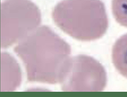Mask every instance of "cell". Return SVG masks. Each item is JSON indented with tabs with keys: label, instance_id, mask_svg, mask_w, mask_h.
<instances>
[{
	"label": "cell",
	"instance_id": "1",
	"mask_svg": "<svg viewBox=\"0 0 127 97\" xmlns=\"http://www.w3.org/2000/svg\"><path fill=\"white\" fill-rule=\"evenodd\" d=\"M52 16L60 28L79 41L98 39L108 27L106 9L100 0H64L55 6Z\"/></svg>",
	"mask_w": 127,
	"mask_h": 97
},
{
	"label": "cell",
	"instance_id": "3",
	"mask_svg": "<svg viewBox=\"0 0 127 97\" xmlns=\"http://www.w3.org/2000/svg\"><path fill=\"white\" fill-rule=\"evenodd\" d=\"M67 89L72 92H101L106 86L103 67L91 57L79 55L71 58Z\"/></svg>",
	"mask_w": 127,
	"mask_h": 97
},
{
	"label": "cell",
	"instance_id": "4",
	"mask_svg": "<svg viewBox=\"0 0 127 97\" xmlns=\"http://www.w3.org/2000/svg\"><path fill=\"white\" fill-rule=\"evenodd\" d=\"M112 58L117 70L127 78V34L122 36L114 44Z\"/></svg>",
	"mask_w": 127,
	"mask_h": 97
},
{
	"label": "cell",
	"instance_id": "2",
	"mask_svg": "<svg viewBox=\"0 0 127 97\" xmlns=\"http://www.w3.org/2000/svg\"><path fill=\"white\" fill-rule=\"evenodd\" d=\"M2 45L7 46L34 29L41 21L40 11L30 0H5L1 4Z\"/></svg>",
	"mask_w": 127,
	"mask_h": 97
},
{
	"label": "cell",
	"instance_id": "5",
	"mask_svg": "<svg viewBox=\"0 0 127 97\" xmlns=\"http://www.w3.org/2000/svg\"><path fill=\"white\" fill-rule=\"evenodd\" d=\"M112 10L118 23L127 27V0H112Z\"/></svg>",
	"mask_w": 127,
	"mask_h": 97
}]
</instances>
